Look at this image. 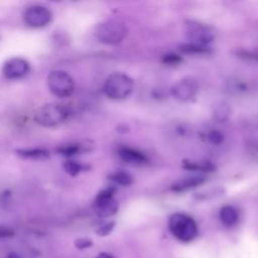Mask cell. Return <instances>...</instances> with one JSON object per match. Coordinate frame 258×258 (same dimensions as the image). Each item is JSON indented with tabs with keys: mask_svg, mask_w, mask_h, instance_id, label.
Segmentation results:
<instances>
[{
	"mask_svg": "<svg viewBox=\"0 0 258 258\" xmlns=\"http://www.w3.org/2000/svg\"><path fill=\"white\" fill-rule=\"evenodd\" d=\"M179 49L184 53L190 54H202V53H209L211 52V48L206 45H200L196 43H184L179 46Z\"/></svg>",
	"mask_w": 258,
	"mask_h": 258,
	"instance_id": "9a60e30c",
	"label": "cell"
},
{
	"mask_svg": "<svg viewBox=\"0 0 258 258\" xmlns=\"http://www.w3.org/2000/svg\"><path fill=\"white\" fill-rule=\"evenodd\" d=\"M134 89L133 81L130 77L122 73H114L108 77L104 85L105 94L114 100L127 98Z\"/></svg>",
	"mask_w": 258,
	"mask_h": 258,
	"instance_id": "7a4b0ae2",
	"label": "cell"
},
{
	"mask_svg": "<svg viewBox=\"0 0 258 258\" xmlns=\"http://www.w3.org/2000/svg\"><path fill=\"white\" fill-rule=\"evenodd\" d=\"M17 154L23 156V157H28V158H45L47 157L48 151L44 149H22V150H17Z\"/></svg>",
	"mask_w": 258,
	"mask_h": 258,
	"instance_id": "ac0fdd59",
	"label": "cell"
},
{
	"mask_svg": "<svg viewBox=\"0 0 258 258\" xmlns=\"http://www.w3.org/2000/svg\"><path fill=\"white\" fill-rule=\"evenodd\" d=\"M114 227H115V222H113V221H112V222H107V223L101 225V226L96 230V233H97L99 236L104 237V236L109 235V234L113 231Z\"/></svg>",
	"mask_w": 258,
	"mask_h": 258,
	"instance_id": "44dd1931",
	"label": "cell"
},
{
	"mask_svg": "<svg viewBox=\"0 0 258 258\" xmlns=\"http://www.w3.org/2000/svg\"><path fill=\"white\" fill-rule=\"evenodd\" d=\"M7 258H18V255L16 253H9Z\"/></svg>",
	"mask_w": 258,
	"mask_h": 258,
	"instance_id": "83f0119b",
	"label": "cell"
},
{
	"mask_svg": "<svg viewBox=\"0 0 258 258\" xmlns=\"http://www.w3.org/2000/svg\"><path fill=\"white\" fill-rule=\"evenodd\" d=\"M29 69V63L24 58L13 57L4 63L2 72L8 79H18L24 77Z\"/></svg>",
	"mask_w": 258,
	"mask_h": 258,
	"instance_id": "30bf717a",
	"label": "cell"
},
{
	"mask_svg": "<svg viewBox=\"0 0 258 258\" xmlns=\"http://www.w3.org/2000/svg\"><path fill=\"white\" fill-rule=\"evenodd\" d=\"M127 35L126 26L117 20L102 22L96 28V37L105 44H117Z\"/></svg>",
	"mask_w": 258,
	"mask_h": 258,
	"instance_id": "277c9868",
	"label": "cell"
},
{
	"mask_svg": "<svg viewBox=\"0 0 258 258\" xmlns=\"http://www.w3.org/2000/svg\"><path fill=\"white\" fill-rule=\"evenodd\" d=\"M15 235V231L12 228L1 226L0 227V239H7L11 238Z\"/></svg>",
	"mask_w": 258,
	"mask_h": 258,
	"instance_id": "d4e9b609",
	"label": "cell"
},
{
	"mask_svg": "<svg viewBox=\"0 0 258 258\" xmlns=\"http://www.w3.org/2000/svg\"><path fill=\"white\" fill-rule=\"evenodd\" d=\"M51 20V12L44 6H32L24 13V21L31 27H42Z\"/></svg>",
	"mask_w": 258,
	"mask_h": 258,
	"instance_id": "9c48e42d",
	"label": "cell"
},
{
	"mask_svg": "<svg viewBox=\"0 0 258 258\" xmlns=\"http://www.w3.org/2000/svg\"><path fill=\"white\" fill-rule=\"evenodd\" d=\"M199 92V84L194 78L187 77L179 80L171 88L173 97L181 102L192 101Z\"/></svg>",
	"mask_w": 258,
	"mask_h": 258,
	"instance_id": "ba28073f",
	"label": "cell"
},
{
	"mask_svg": "<svg viewBox=\"0 0 258 258\" xmlns=\"http://www.w3.org/2000/svg\"><path fill=\"white\" fill-rule=\"evenodd\" d=\"M115 188L109 186L101 190L94 202V210L100 218H109L118 212V203L114 198Z\"/></svg>",
	"mask_w": 258,
	"mask_h": 258,
	"instance_id": "8992f818",
	"label": "cell"
},
{
	"mask_svg": "<svg viewBox=\"0 0 258 258\" xmlns=\"http://www.w3.org/2000/svg\"><path fill=\"white\" fill-rule=\"evenodd\" d=\"M219 216H220L221 222L227 227L234 226L238 222V218H239L237 210L232 206H224L220 210Z\"/></svg>",
	"mask_w": 258,
	"mask_h": 258,
	"instance_id": "4fadbf2b",
	"label": "cell"
},
{
	"mask_svg": "<svg viewBox=\"0 0 258 258\" xmlns=\"http://www.w3.org/2000/svg\"><path fill=\"white\" fill-rule=\"evenodd\" d=\"M208 138H209V140L211 141V143L216 144V145L221 144V143L223 142V140H224L223 134H222L220 131H217V130L211 131V132L209 133Z\"/></svg>",
	"mask_w": 258,
	"mask_h": 258,
	"instance_id": "603a6c76",
	"label": "cell"
},
{
	"mask_svg": "<svg viewBox=\"0 0 258 258\" xmlns=\"http://www.w3.org/2000/svg\"><path fill=\"white\" fill-rule=\"evenodd\" d=\"M63 168L64 170L70 174V175H77L82 169H83V166L82 164H80L79 162L77 161H74V160H68L64 162L63 164Z\"/></svg>",
	"mask_w": 258,
	"mask_h": 258,
	"instance_id": "d6986e66",
	"label": "cell"
},
{
	"mask_svg": "<svg viewBox=\"0 0 258 258\" xmlns=\"http://www.w3.org/2000/svg\"><path fill=\"white\" fill-rule=\"evenodd\" d=\"M120 158L129 164L141 165L147 162V157L139 150L130 147H121L118 151Z\"/></svg>",
	"mask_w": 258,
	"mask_h": 258,
	"instance_id": "8fae6325",
	"label": "cell"
},
{
	"mask_svg": "<svg viewBox=\"0 0 258 258\" xmlns=\"http://www.w3.org/2000/svg\"><path fill=\"white\" fill-rule=\"evenodd\" d=\"M109 178L116 184H120V185H124V186H127V185H130L132 182H133V178L132 176L125 172V171H116V172H113Z\"/></svg>",
	"mask_w": 258,
	"mask_h": 258,
	"instance_id": "2e32d148",
	"label": "cell"
},
{
	"mask_svg": "<svg viewBox=\"0 0 258 258\" xmlns=\"http://www.w3.org/2000/svg\"><path fill=\"white\" fill-rule=\"evenodd\" d=\"M168 228L171 234L181 242H190L198 235V226L195 220L182 213H174L169 217Z\"/></svg>",
	"mask_w": 258,
	"mask_h": 258,
	"instance_id": "6da1fadb",
	"label": "cell"
},
{
	"mask_svg": "<svg viewBox=\"0 0 258 258\" xmlns=\"http://www.w3.org/2000/svg\"><path fill=\"white\" fill-rule=\"evenodd\" d=\"M231 116V107L230 105L225 102H219L214 106L213 109V117L215 120L219 122H226Z\"/></svg>",
	"mask_w": 258,
	"mask_h": 258,
	"instance_id": "5bb4252c",
	"label": "cell"
},
{
	"mask_svg": "<svg viewBox=\"0 0 258 258\" xmlns=\"http://www.w3.org/2000/svg\"><path fill=\"white\" fill-rule=\"evenodd\" d=\"M49 91L57 97H68L75 89L73 78L63 71H53L47 77Z\"/></svg>",
	"mask_w": 258,
	"mask_h": 258,
	"instance_id": "5b68a950",
	"label": "cell"
},
{
	"mask_svg": "<svg viewBox=\"0 0 258 258\" xmlns=\"http://www.w3.org/2000/svg\"><path fill=\"white\" fill-rule=\"evenodd\" d=\"M69 117V110L60 104H45L39 107L34 119L36 123L44 127H53L63 123Z\"/></svg>",
	"mask_w": 258,
	"mask_h": 258,
	"instance_id": "3957f363",
	"label": "cell"
},
{
	"mask_svg": "<svg viewBox=\"0 0 258 258\" xmlns=\"http://www.w3.org/2000/svg\"><path fill=\"white\" fill-rule=\"evenodd\" d=\"M75 246L80 250L88 249L93 246V241L89 238H79L75 241Z\"/></svg>",
	"mask_w": 258,
	"mask_h": 258,
	"instance_id": "cb8c5ba5",
	"label": "cell"
},
{
	"mask_svg": "<svg viewBox=\"0 0 258 258\" xmlns=\"http://www.w3.org/2000/svg\"><path fill=\"white\" fill-rule=\"evenodd\" d=\"M58 151H59V153L62 154V155L72 156V155L78 154L80 151H82V145H79V144L64 145V146L58 148Z\"/></svg>",
	"mask_w": 258,
	"mask_h": 258,
	"instance_id": "ffe728a7",
	"label": "cell"
},
{
	"mask_svg": "<svg viewBox=\"0 0 258 258\" xmlns=\"http://www.w3.org/2000/svg\"><path fill=\"white\" fill-rule=\"evenodd\" d=\"M182 60L181 56L175 53H167L162 56V61L166 64H177Z\"/></svg>",
	"mask_w": 258,
	"mask_h": 258,
	"instance_id": "7402d4cb",
	"label": "cell"
},
{
	"mask_svg": "<svg viewBox=\"0 0 258 258\" xmlns=\"http://www.w3.org/2000/svg\"><path fill=\"white\" fill-rule=\"evenodd\" d=\"M205 181H206V177H204L203 175L186 176V177H183V178L177 180L176 182H174L171 185V189L176 192H181V191H185L187 189L194 188V187L204 183Z\"/></svg>",
	"mask_w": 258,
	"mask_h": 258,
	"instance_id": "7c38bea8",
	"label": "cell"
},
{
	"mask_svg": "<svg viewBox=\"0 0 258 258\" xmlns=\"http://www.w3.org/2000/svg\"><path fill=\"white\" fill-rule=\"evenodd\" d=\"M239 55L244 58L253 59L258 61V51H240Z\"/></svg>",
	"mask_w": 258,
	"mask_h": 258,
	"instance_id": "484cf974",
	"label": "cell"
},
{
	"mask_svg": "<svg viewBox=\"0 0 258 258\" xmlns=\"http://www.w3.org/2000/svg\"><path fill=\"white\" fill-rule=\"evenodd\" d=\"M185 31L190 43L208 45L215 38L216 32L213 27L199 21H187Z\"/></svg>",
	"mask_w": 258,
	"mask_h": 258,
	"instance_id": "52a82bcc",
	"label": "cell"
},
{
	"mask_svg": "<svg viewBox=\"0 0 258 258\" xmlns=\"http://www.w3.org/2000/svg\"><path fill=\"white\" fill-rule=\"evenodd\" d=\"M97 258H114V257H113L112 255L108 254V253L102 252V253H100V254L97 256Z\"/></svg>",
	"mask_w": 258,
	"mask_h": 258,
	"instance_id": "4316f807",
	"label": "cell"
},
{
	"mask_svg": "<svg viewBox=\"0 0 258 258\" xmlns=\"http://www.w3.org/2000/svg\"><path fill=\"white\" fill-rule=\"evenodd\" d=\"M182 166L188 170H200V171H213L215 170V166L210 162H192V161H186L184 160L182 163Z\"/></svg>",
	"mask_w": 258,
	"mask_h": 258,
	"instance_id": "e0dca14e",
	"label": "cell"
}]
</instances>
